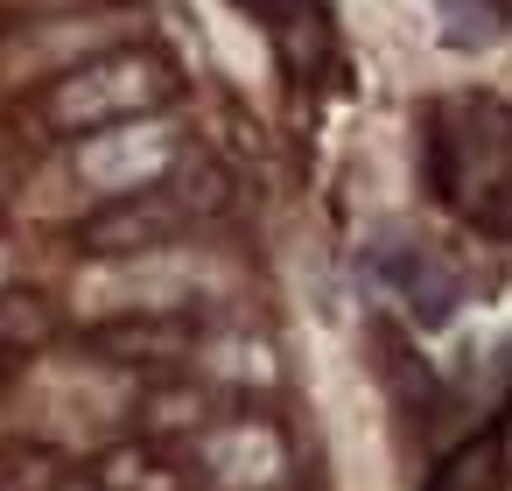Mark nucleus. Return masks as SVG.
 I'll use <instances>...</instances> for the list:
<instances>
[{"label":"nucleus","instance_id":"obj_1","mask_svg":"<svg viewBox=\"0 0 512 491\" xmlns=\"http://www.w3.org/2000/svg\"><path fill=\"white\" fill-rule=\"evenodd\" d=\"M428 183L435 197L491 239H512V106L442 99L428 106Z\"/></svg>","mask_w":512,"mask_h":491},{"label":"nucleus","instance_id":"obj_2","mask_svg":"<svg viewBox=\"0 0 512 491\" xmlns=\"http://www.w3.org/2000/svg\"><path fill=\"white\" fill-rule=\"evenodd\" d=\"M155 99H169V71L148 64V57H120V64L78 71V78L50 99V113H57L64 127H106L113 113H141V106H155Z\"/></svg>","mask_w":512,"mask_h":491},{"label":"nucleus","instance_id":"obj_3","mask_svg":"<svg viewBox=\"0 0 512 491\" xmlns=\"http://www.w3.org/2000/svg\"><path fill=\"white\" fill-rule=\"evenodd\" d=\"M372 267H379V281L407 302V316H414L421 330H442V323L456 316V302H463V281H456L428 246H379Z\"/></svg>","mask_w":512,"mask_h":491},{"label":"nucleus","instance_id":"obj_4","mask_svg":"<svg viewBox=\"0 0 512 491\" xmlns=\"http://www.w3.org/2000/svg\"><path fill=\"white\" fill-rule=\"evenodd\" d=\"M239 8H246L295 64H309V57L323 50V0H239Z\"/></svg>","mask_w":512,"mask_h":491},{"label":"nucleus","instance_id":"obj_5","mask_svg":"<svg viewBox=\"0 0 512 491\" xmlns=\"http://www.w3.org/2000/svg\"><path fill=\"white\" fill-rule=\"evenodd\" d=\"M498 442H477V449H463L442 477H435V491H498Z\"/></svg>","mask_w":512,"mask_h":491},{"label":"nucleus","instance_id":"obj_6","mask_svg":"<svg viewBox=\"0 0 512 491\" xmlns=\"http://www.w3.org/2000/svg\"><path fill=\"white\" fill-rule=\"evenodd\" d=\"M169 225H176L169 211H127V218H106V225H92V246H155Z\"/></svg>","mask_w":512,"mask_h":491}]
</instances>
